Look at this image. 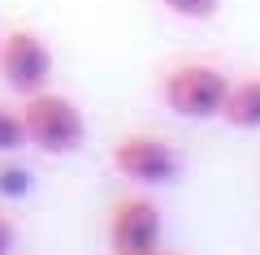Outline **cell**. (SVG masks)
<instances>
[{
	"mask_svg": "<svg viewBox=\"0 0 260 255\" xmlns=\"http://www.w3.org/2000/svg\"><path fill=\"white\" fill-rule=\"evenodd\" d=\"M156 5H165L182 22H213L221 13V0H156Z\"/></svg>",
	"mask_w": 260,
	"mask_h": 255,
	"instance_id": "8",
	"label": "cell"
},
{
	"mask_svg": "<svg viewBox=\"0 0 260 255\" xmlns=\"http://www.w3.org/2000/svg\"><path fill=\"white\" fill-rule=\"evenodd\" d=\"M160 95H165V108L182 121H221L230 74L213 61H182L165 74Z\"/></svg>",
	"mask_w": 260,
	"mask_h": 255,
	"instance_id": "2",
	"label": "cell"
},
{
	"mask_svg": "<svg viewBox=\"0 0 260 255\" xmlns=\"http://www.w3.org/2000/svg\"><path fill=\"white\" fill-rule=\"evenodd\" d=\"M52 74H56V56L44 44V35H35L26 26H13L0 35V78H5L9 91H18V95L48 91Z\"/></svg>",
	"mask_w": 260,
	"mask_h": 255,
	"instance_id": "4",
	"label": "cell"
},
{
	"mask_svg": "<svg viewBox=\"0 0 260 255\" xmlns=\"http://www.w3.org/2000/svg\"><path fill=\"white\" fill-rule=\"evenodd\" d=\"M165 246V216L148 195H126L109 208V251L113 255H148Z\"/></svg>",
	"mask_w": 260,
	"mask_h": 255,
	"instance_id": "5",
	"label": "cell"
},
{
	"mask_svg": "<svg viewBox=\"0 0 260 255\" xmlns=\"http://www.w3.org/2000/svg\"><path fill=\"white\" fill-rule=\"evenodd\" d=\"M109 160H113V169H117L126 182H135V186H174L178 177H182V152H178L169 138H160V134H121L117 143H113V152H109Z\"/></svg>",
	"mask_w": 260,
	"mask_h": 255,
	"instance_id": "3",
	"label": "cell"
},
{
	"mask_svg": "<svg viewBox=\"0 0 260 255\" xmlns=\"http://www.w3.org/2000/svg\"><path fill=\"white\" fill-rule=\"evenodd\" d=\"M22 147H26V126H22V113L0 104V156H18Z\"/></svg>",
	"mask_w": 260,
	"mask_h": 255,
	"instance_id": "7",
	"label": "cell"
},
{
	"mask_svg": "<svg viewBox=\"0 0 260 255\" xmlns=\"http://www.w3.org/2000/svg\"><path fill=\"white\" fill-rule=\"evenodd\" d=\"M221 121L234 130H260V74L230 78V95H225Z\"/></svg>",
	"mask_w": 260,
	"mask_h": 255,
	"instance_id": "6",
	"label": "cell"
},
{
	"mask_svg": "<svg viewBox=\"0 0 260 255\" xmlns=\"http://www.w3.org/2000/svg\"><path fill=\"white\" fill-rule=\"evenodd\" d=\"M26 191H30V169H22V164H0V195L18 199Z\"/></svg>",
	"mask_w": 260,
	"mask_h": 255,
	"instance_id": "9",
	"label": "cell"
},
{
	"mask_svg": "<svg viewBox=\"0 0 260 255\" xmlns=\"http://www.w3.org/2000/svg\"><path fill=\"white\" fill-rule=\"evenodd\" d=\"M13 246H18V225L0 212V255H13Z\"/></svg>",
	"mask_w": 260,
	"mask_h": 255,
	"instance_id": "10",
	"label": "cell"
},
{
	"mask_svg": "<svg viewBox=\"0 0 260 255\" xmlns=\"http://www.w3.org/2000/svg\"><path fill=\"white\" fill-rule=\"evenodd\" d=\"M148 255H178V251H165V246H156V251H148Z\"/></svg>",
	"mask_w": 260,
	"mask_h": 255,
	"instance_id": "11",
	"label": "cell"
},
{
	"mask_svg": "<svg viewBox=\"0 0 260 255\" xmlns=\"http://www.w3.org/2000/svg\"><path fill=\"white\" fill-rule=\"evenodd\" d=\"M22 113V126H26V147L44 156H74L78 147L87 143V117L70 95L61 91H35V95H22L18 104Z\"/></svg>",
	"mask_w": 260,
	"mask_h": 255,
	"instance_id": "1",
	"label": "cell"
}]
</instances>
